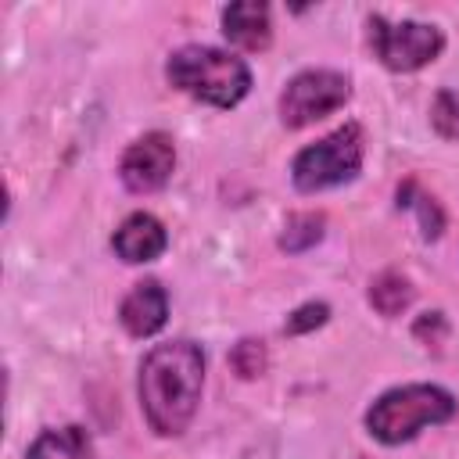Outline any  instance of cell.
Returning a JSON list of instances; mask_svg holds the SVG:
<instances>
[{
	"label": "cell",
	"instance_id": "1",
	"mask_svg": "<svg viewBox=\"0 0 459 459\" xmlns=\"http://www.w3.org/2000/svg\"><path fill=\"white\" fill-rule=\"evenodd\" d=\"M204 384V355L190 341L158 344L140 366V402L147 423L161 437H176L197 412Z\"/></svg>",
	"mask_w": 459,
	"mask_h": 459
},
{
	"label": "cell",
	"instance_id": "2",
	"mask_svg": "<svg viewBox=\"0 0 459 459\" xmlns=\"http://www.w3.org/2000/svg\"><path fill=\"white\" fill-rule=\"evenodd\" d=\"M169 82L204 104L233 108L251 90V72L240 57L215 47H183L169 57Z\"/></svg>",
	"mask_w": 459,
	"mask_h": 459
},
{
	"label": "cell",
	"instance_id": "3",
	"mask_svg": "<svg viewBox=\"0 0 459 459\" xmlns=\"http://www.w3.org/2000/svg\"><path fill=\"white\" fill-rule=\"evenodd\" d=\"M452 412H455V398L445 387L409 384V387H394L384 398H377L373 409L366 412V427L377 441L402 445V441L416 437L423 427L445 423Z\"/></svg>",
	"mask_w": 459,
	"mask_h": 459
},
{
	"label": "cell",
	"instance_id": "4",
	"mask_svg": "<svg viewBox=\"0 0 459 459\" xmlns=\"http://www.w3.org/2000/svg\"><path fill=\"white\" fill-rule=\"evenodd\" d=\"M362 165V129L355 122L341 126L337 133L323 136L319 143L305 147L294 158V186L312 194V190H326L337 183H348Z\"/></svg>",
	"mask_w": 459,
	"mask_h": 459
},
{
	"label": "cell",
	"instance_id": "5",
	"mask_svg": "<svg viewBox=\"0 0 459 459\" xmlns=\"http://www.w3.org/2000/svg\"><path fill=\"white\" fill-rule=\"evenodd\" d=\"M369 39L377 57L391 72H416L427 61H434L445 47L441 32L427 22H387L384 14L369 18Z\"/></svg>",
	"mask_w": 459,
	"mask_h": 459
},
{
	"label": "cell",
	"instance_id": "6",
	"mask_svg": "<svg viewBox=\"0 0 459 459\" xmlns=\"http://www.w3.org/2000/svg\"><path fill=\"white\" fill-rule=\"evenodd\" d=\"M344 100H348V79L330 68H312L287 82V90L280 97V118H283V126L301 129V126L326 118Z\"/></svg>",
	"mask_w": 459,
	"mask_h": 459
},
{
	"label": "cell",
	"instance_id": "7",
	"mask_svg": "<svg viewBox=\"0 0 459 459\" xmlns=\"http://www.w3.org/2000/svg\"><path fill=\"white\" fill-rule=\"evenodd\" d=\"M176 165V147L165 133H147L140 136L126 154H122V183L133 194H151L161 190L172 176Z\"/></svg>",
	"mask_w": 459,
	"mask_h": 459
},
{
	"label": "cell",
	"instance_id": "8",
	"mask_svg": "<svg viewBox=\"0 0 459 459\" xmlns=\"http://www.w3.org/2000/svg\"><path fill=\"white\" fill-rule=\"evenodd\" d=\"M165 316H169V294H165V287H161L158 280L136 283V287L126 294L122 308H118V319H122V326H126L133 337H151V333H158V330L165 326Z\"/></svg>",
	"mask_w": 459,
	"mask_h": 459
},
{
	"label": "cell",
	"instance_id": "9",
	"mask_svg": "<svg viewBox=\"0 0 459 459\" xmlns=\"http://www.w3.org/2000/svg\"><path fill=\"white\" fill-rule=\"evenodd\" d=\"M165 244H169L165 226H161L154 215H147V212L129 215V219L115 230V251H118V258H126V262H151V258H158V255L165 251Z\"/></svg>",
	"mask_w": 459,
	"mask_h": 459
},
{
	"label": "cell",
	"instance_id": "10",
	"mask_svg": "<svg viewBox=\"0 0 459 459\" xmlns=\"http://www.w3.org/2000/svg\"><path fill=\"white\" fill-rule=\"evenodd\" d=\"M222 32L230 36V43L244 47V50H265L273 25H269V7L258 0H244V4H230L222 11Z\"/></svg>",
	"mask_w": 459,
	"mask_h": 459
},
{
	"label": "cell",
	"instance_id": "11",
	"mask_svg": "<svg viewBox=\"0 0 459 459\" xmlns=\"http://www.w3.org/2000/svg\"><path fill=\"white\" fill-rule=\"evenodd\" d=\"M29 459H97V452L82 427H61V430H43L32 441Z\"/></svg>",
	"mask_w": 459,
	"mask_h": 459
},
{
	"label": "cell",
	"instance_id": "12",
	"mask_svg": "<svg viewBox=\"0 0 459 459\" xmlns=\"http://www.w3.org/2000/svg\"><path fill=\"white\" fill-rule=\"evenodd\" d=\"M369 301H373V308H377L380 316H398V312L412 301V287H409L405 276H398V273H384V276L373 280V287H369Z\"/></svg>",
	"mask_w": 459,
	"mask_h": 459
},
{
	"label": "cell",
	"instance_id": "13",
	"mask_svg": "<svg viewBox=\"0 0 459 459\" xmlns=\"http://www.w3.org/2000/svg\"><path fill=\"white\" fill-rule=\"evenodd\" d=\"M319 237H323V215L301 212V215H290V219H287L283 237H280V247H283V251H305V247H312Z\"/></svg>",
	"mask_w": 459,
	"mask_h": 459
},
{
	"label": "cell",
	"instance_id": "14",
	"mask_svg": "<svg viewBox=\"0 0 459 459\" xmlns=\"http://www.w3.org/2000/svg\"><path fill=\"white\" fill-rule=\"evenodd\" d=\"M430 122H434V129L441 133V136H448V140H459V97L455 93H437V100H434V111H430Z\"/></svg>",
	"mask_w": 459,
	"mask_h": 459
},
{
	"label": "cell",
	"instance_id": "15",
	"mask_svg": "<svg viewBox=\"0 0 459 459\" xmlns=\"http://www.w3.org/2000/svg\"><path fill=\"white\" fill-rule=\"evenodd\" d=\"M230 362H233V369H237L240 377H258V373L265 369V348H262V341H240V344L233 348Z\"/></svg>",
	"mask_w": 459,
	"mask_h": 459
},
{
	"label": "cell",
	"instance_id": "16",
	"mask_svg": "<svg viewBox=\"0 0 459 459\" xmlns=\"http://www.w3.org/2000/svg\"><path fill=\"white\" fill-rule=\"evenodd\" d=\"M326 316H330V308H326L323 301H308V305H301L294 316H287V333L316 330V326H323V323H326Z\"/></svg>",
	"mask_w": 459,
	"mask_h": 459
}]
</instances>
